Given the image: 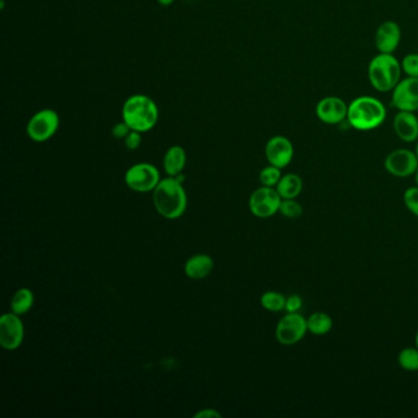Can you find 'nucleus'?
Here are the masks:
<instances>
[{
	"mask_svg": "<svg viewBox=\"0 0 418 418\" xmlns=\"http://www.w3.org/2000/svg\"><path fill=\"white\" fill-rule=\"evenodd\" d=\"M153 199L157 213L168 220L180 218L187 210V193L175 177L162 179L153 190Z\"/></svg>",
	"mask_w": 418,
	"mask_h": 418,
	"instance_id": "f257e3e1",
	"label": "nucleus"
},
{
	"mask_svg": "<svg viewBox=\"0 0 418 418\" xmlns=\"http://www.w3.org/2000/svg\"><path fill=\"white\" fill-rule=\"evenodd\" d=\"M387 119V108L373 96H360L351 102L347 112L350 126L360 131H374Z\"/></svg>",
	"mask_w": 418,
	"mask_h": 418,
	"instance_id": "f03ea898",
	"label": "nucleus"
},
{
	"mask_svg": "<svg viewBox=\"0 0 418 418\" xmlns=\"http://www.w3.org/2000/svg\"><path fill=\"white\" fill-rule=\"evenodd\" d=\"M160 111L156 102L146 95L128 97L122 108V118L131 131L146 133L153 129L158 122Z\"/></svg>",
	"mask_w": 418,
	"mask_h": 418,
	"instance_id": "7ed1b4c3",
	"label": "nucleus"
},
{
	"mask_svg": "<svg viewBox=\"0 0 418 418\" xmlns=\"http://www.w3.org/2000/svg\"><path fill=\"white\" fill-rule=\"evenodd\" d=\"M401 73L400 61L388 53L377 54L368 66L370 85L379 92L392 91L401 80Z\"/></svg>",
	"mask_w": 418,
	"mask_h": 418,
	"instance_id": "20e7f679",
	"label": "nucleus"
},
{
	"mask_svg": "<svg viewBox=\"0 0 418 418\" xmlns=\"http://www.w3.org/2000/svg\"><path fill=\"white\" fill-rule=\"evenodd\" d=\"M59 126L61 118L54 109H41L27 123V136L35 143H44L54 136Z\"/></svg>",
	"mask_w": 418,
	"mask_h": 418,
	"instance_id": "39448f33",
	"label": "nucleus"
},
{
	"mask_svg": "<svg viewBox=\"0 0 418 418\" xmlns=\"http://www.w3.org/2000/svg\"><path fill=\"white\" fill-rule=\"evenodd\" d=\"M308 332L307 327V318L302 314L287 313L280 319L276 325L275 336L279 344L283 346H292V345L301 342Z\"/></svg>",
	"mask_w": 418,
	"mask_h": 418,
	"instance_id": "423d86ee",
	"label": "nucleus"
},
{
	"mask_svg": "<svg viewBox=\"0 0 418 418\" xmlns=\"http://www.w3.org/2000/svg\"><path fill=\"white\" fill-rule=\"evenodd\" d=\"M126 184L131 190L138 193L153 192L155 188L161 182L160 172L151 163H138L131 165L126 172Z\"/></svg>",
	"mask_w": 418,
	"mask_h": 418,
	"instance_id": "0eeeda50",
	"label": "nucleus"
},
{
	"mask_svg": "<svg viewBox=\"0 0 418 418\" xmlns=\"http://www.w3.org/2000/svg\"><path fill=\"white\" fill-rule=\"evenodd\" d=\"M282 198L280 196L276 188H258L249 198L250 213L259 218H269L280 211Z\"/></svg>",
	"mask_w": 418,
	"mask_h": 418,
	"instance_id": "6e6552de",
	"label": "nucleus"
},
{
	"mask_svg": "<svg viewBox=\"0 0 418 418\" xmlns=\"http://www.w3.org/2000/svg\"><path fill=\"white\" fill-rule=\"evenodd\" d=\"M384 168L397 178H407L414 175L418 168L417 155L407 148H397L385 157Z\"/></svg>",
	"mask_w": 418,
	"mask_h": 418,
	"instance_id": "1a4fd4ad",
	"label": "nucleus"
},
{
	"mask_svg": "<svg viewBox=\"0 0 418 418\" xmlns=\"http://www.w3.org/2000/svg\"><path fill=\"white\" fill-rule=\"evenodd\" d=\"M18 314L6 313L0 318V345L3 349L14 351L21 346L25 329Z\"/></svg>",
	"mask_w": 418,
	"mask_h": 418,
	"instance_id": "9d476101",
	"label": "nucleus"
},
{
	"mask_svg": "<svg viewBox=\"0 0 418 418\" xmlns=\"http://www.w3.org/2000/svg\"><path fill=\"white\" fill-rule=\"evenodd\" d=\"M392 103L399 111H418V78L400 80L392 90Z\"/></svg>",
	"mask_w": 418,
	"mask_h": 418,
	"instance_id": "9b49d317",
	"label": "nucleus"
},
{
	"mask_svg": "<svg viewBox=\"0 0 418 418\" xmlns=\"http://www.w3.org/2000/svg\"><path fill=\"white\" fill-rule=\"evenodd\" d=\"M349 105L337 96L324 97L315 107V114L319 121L329 126L340 124L347 119Z\"/></svg>",
	"mask_w": 418,
	"mask_h": 418,
	"instance_id": "f8f14e48",
	"label": "nucleus"
},
{
	"mask_svg": "<svg viewBox=\"0 0 418 418\" xmlns=\"http://www.w3.org/2000/svg\"><path fill=\"white\" fill-rule=\"evenodd\" d=\"M295 156V148L291 140L283 136H275L265 145V157L269 165L286 168Z\"/></svg>",
	"mask_w": 418,
	"mask_h": 418,
	"instance_id": "ddd939ff",
	"label": "nucleus"
},
{
	"mask_svg": "<svg viewBox=\"0 0 418 418\" xmlns=\"http://www.w3.org/2000/svg\"><path fill=\"white\" fill-rule=\"evenodd\" d=\"M401 41V29L395 21H384L375 32V47L379 53H392L397 51Z\"/></svg>",
	"mask_w": 418,
	"mask_h": 418,
	"instance_id": "4468645a",
	"label": "nucleus"
},
{
	"mask_svg": "<svg viewBox=\"0 0 418 418\" xmlns=\"http://www.w3.org/2000/svg\"><path fill=\"white\" fill-rule=\"evenodd\" d=\"M392 128L397 138L404 143H414L418 140V118L414 112L399 111L394 121Z\"/></svg>",
	"mask_w": 418,
	"mask_h": 418,
	"instance_id": "2eb2a0df",
	"label": "nucleus"
},
{
	"mask_svg": "<svg viewBox=\"0 0 418 418\" xmlns=\"http://www.w3.org/2000/svg\"><path fill=\"white\" fill-rule=\"evenodd\" d=\"M214 270V260L206 254H198L188 259L184 266V272L193 280L208 277Z\"/></svg>",
	"mask_w": 418,
	"mask_h": 418,
	"instance_id": "dca6fc26",
	"label": "nucleus"
},
{
	"mask_svg": "<svg viewBox=\"0 0 418 418\" xmlns=\"http://www.w3.org/2000/svg\"><path fill=\"white\" fill-rule=\"evenodd\" d=\"M187 163V153L182 146L175 145L167 150L163 157V168L170 177H175L183 172Z\"/></svg>",
	"mask_w": 418,
	"mask_h": 418,
	"instance_id": "f3484780",
	"label": "nucleus"
},
{
	"mask_svg": "<svg viewBox=\"0 0 418 418\" xmlns=\"http://www.w3.org/2000/svg\"><path fill=\"white\" fill-rule=\"evenodd\" d=\"M276 190L282 199H297L303 190V180L296 173H287L281 177Z\"/></svg>",
	"mask_w": 418,
	"mask_h": 418,
	"instance_id": "a211bd4d",
	"label": "nucleus"
},
{
	"mask_svg": "<svg viewBox=\"0 0 418 418\" xmlns=\"http://www.w3.org/2000/svg\"><path fill=\"white\" fill-rule=\"evenodd\" d=\"M308 332L312 335L322 336L329 334L334 327V320L325 312H314L307 318Z\"/></svg>",
	"mask_w": 418,
	"mask_h": 418,
	"instance_id": "6ab92c4d",
	"label": "nucleus"
},
{
	"mask_svg": "<svg viewBox=\"0 0 418 418\" xmlns=\"http://www.w3.org/2000/svg\"><path fill=\"white\" fill-rule=\"evenodd\" d=\"M34 303H35V296L30 288H20L14 293L10 307L13 313L24 315L27 312H30Z\"/></svg>",
	"mask_w": 418,
	"mask_h": 418,
	"instance_id": "aec40b11",
	"label": "nucleus"
},
{
	"mask_svg": "<svg viewBox=\"0 0 418 418\" xmlns=\"http://www.w3.org/2000/svg\"><path fill=\"white\" fill-rule=\"evenodd\" d=\"M286 298L287 297L283 296L282 293L276 291H267L262 293L260 297V305L262 308L272 313H279L285 310L286 307Z\"/></svg>",
	"mask_w": 418,
	"mask_h": 418,
	"instance_id": "412c9836",
	"label": "nucleus"
},
{
	"mask_svg": "<svg viewBox=\"0 0 418 418\" xmlns=\"http://www.w3.org/2000/svg\"><path fill=\"white\" fill-rule=\"evenodd\" d=\"M397 363L406 372H418L417 347L402 349L397 356Z\"/></svg>",
	"mask_w": 418,
	"mask_h": 418,
	"instance_id": "4be33fe9",
	"label": "nucleus"
},
{
	"mask_svg": "<svg viewBox=\"0 0 418 418\" xmlns=\"http://www.w3.org/2000/svg\"><path fill=\"white\" fill-rule=\"evenodd\" d=\"M281 177H282L281 168L272 165H269L265 168H262L260 175H259V179H260L262 185L271 188H276Z\"/></svg>",
	"mask_w": 418,
	"mask_h": 418,
	"instance_id": "5701e85b",
	"label": "nucleus"
},
{
	"mask_svg": "<svg viewBox=\"0 0 418 418\" xmlns=\"http://www.w3.org/2000/svg\"><path fill=\"white\" fill-rule=\"evenodd\" d=\"M279 213L285 218H297L303 214V208L297 199H282Z\"/></svg>",
	"mask_w": 418,
	"mask_h": 418,
	"instance_id": "b1692460",
	"label": "nucleus"
},
{
	"mask_svg": "<svg viewBox=\"0 0 418 418\" xmlns=\"http://www.w3.org/2000/svg\"><path fill=\"white\" fill-rule=\"evenodd\" d=\"M402 73L409 78H418V53H409L401 61Z\"/></svg>",
	"mask_w": 418,
	"mask_h": 418,
	"instance_id": "393cba45",
	"label": "nucleus"
},
{
	"mask_svg": "<svg viewBox=\"0 0 418 418\" xmlns=\"http://www.w3.org/2000/svg\"><path fill=\"white\" fill-rule=\"evenodd\" d=\"M404 203L411 214L418 218V187H411L404 193Z\"/></svg>",
	"mask_w": 418,
	"mask_h": 418,
	"instance_id": "a878e982",
	"label": "nucleus"
},
{
	"mask_svg": "<svg viewBox=\"0 0 418 418\" xmlns=\"http://www.w3.org/2000/svg\"><path fill=\"white\" fill-rule=\"evenodd\" d=\"M303 307V300L301 296L298 295H291V296L286 298V307L285 310L287 313H298Z\"/></svg>",
	"mask_w": 418,
	"mask_h": 418,
	"instance_id": "bb28decb",
	"label": "nucleus"
},
{
	"mask_svg": "<svg viewBox=\"0 0 418 418\" xmlns=\"http://www.w3.org/2000/svg\"><path fill=\"white\" fill-rule=\"evenodd\" d=\"M131 131V129L127 123L122 121V122L114 124L113 128H112V136H113L114 139L124 140Z\"/></svg>",
	"mask_w": 418,
	"mask_h": 418,
	"instance_id": "cd10ccee",
	"label": "nucleus"
},
{
	"mask_svg": "<svg viewBox=\"0 0 418 418\" xmlns=\"http://www.w3.org/2000/svg\"><path fill=\"white\" fill-rule=\"evenodd\" d=\"M124 144H126V148H129V150H136V148H140V145H141V133L139 131H131L129 134H128L127 138L124 139Z\"/></svg>",
	"mask_w": 418,
	"mask_h": 418,
	"instance_id": "c85d7f7f",
	"label": "nucleus"
},
{
	"mask_svg": "<svg viewBox=\"0 0 418 418\" xmlns=\"http://www.w3.org/2000/svg\"><path fill=\"white\" fill-rule=\"evenodd\" d=\"M194 417L195 418H221V414L218 412L216 409H201L199 412H196L194 414Z\"/></svg>",
	"mask_w": 418,
	"mask_h": 418,
	"instance_id": "c756f323",
	"label": "nucleus"
},
{
	"mask_svg": "<svg viewBox=\"0 0 418 418\" xmlns=\"http://www.w3.org/2000/svg\"><path fill=\"white\" fill-rule=\"evenodd\" d=\"M158 1V4H161L162 6H170V5L173 4L175 0H157Z\"/></svg>",
	"mask_w": 418,
	"mask_h": 418,
	"instance_id": "7c9ffc66",
	"label": "nucleus"
},
{
	"mask_svg": "<svg viewBox=\"0 0 418 418\" xmlns=\"http://www.w3.org/2000/svg\"><path fill=\"white\" fill-rule=\"evenodd\" d=\"M414 182H416V187H418V168L414 173Z\"/></svg>",
	"mask_w": 418,
	"mask_h": 418,
	"instance_id": "2f4dec72",
	"label": "nucleus"
},
{
	"mask_svg": "<svg viewBox=\"0 0 418 418\" xmlns=\"http://www.w3.org/2000/svg\"><path fill=\"white\" fill-rule=\"evenodd\" d=\"M414 342H416V347L418 349V330L417 334H416V339H414Z\"/></svg>",
	"mask_w": 418,
	"mask_h": 418,
	"instance_id": "473e14b6",
	"label": "nucleus"
},
{
	"mask_svg": "<svg viewBox=\"0 0 418 418\" xmlns=\"http://www.w3.org/2000/svg\"><path fill=\"white\" fill-rule=\"evenodd\" d=\"M414 153H416V155H417V157H418V140H417V144H416V150H414Z\"/></svg>",
	"mask_w": 418,
	"mask_h": 418,
	"instance_id": "72a5a7b5",
	"label": "nucleus"
}]
</instances>
